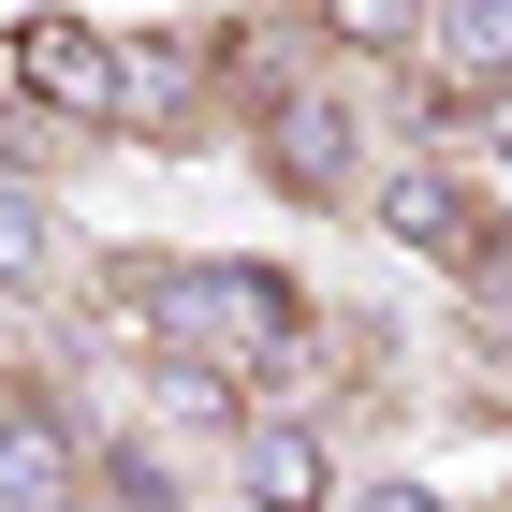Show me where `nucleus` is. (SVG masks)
Masks as SVG:
<instances>
[{
  "instance_id": "2",
  "label": "nucleus",
  "mask_w": 512,
  "mask_h": 512,
  "mask_svg": "<svg viewBox=\"0 0 512 512\" xmlns=\"http://www.w3.org/2000/svg\"><path fill=\"white\" fill-rule=\"evenodd\" d=\"M15 103H30V118H59L74 147H103V132H118V30H103V15H74V0L15 15Z\"/></svg>"
},
{
  "instance_id": "8",
  "label": "nucleus",
  "mask_w": 512,
  "mask_h": 512,
  "mask_svg": "<svg viewBox=\"0 0 512 512\" xmlns=\"http://www.w3.org/2000/svg\"><path fill=\"white\" fill-rule=\"evenodd\" d=\"M322 512H454V498H439L425 469H366V483H337Z\"/></svg>"
},
{
  "instance_id": "1",
  "label": "nucleus",
  "mask_w": 512,
  "mask_h": 512,
  "mask_svg": "<svg viewBox=\"0 0 512 512\" xmlns=\"http://www.w3.org/2000/svg\"><path fill=\"white\" fill-rule=\"evenodd\" d=\"M381 147H410V132H366L352 74H264L249 88V161H264V191L308 205V220H352L366 176H381Z\"/></svg>"
},
{
  "instance_id": "9",
  "label": "nucleus",
  "mask_w": 512,
  "mask_h": 512,
  "mask_svg": "<svg viewBox=\"0 0 512 512\" xmlns=\"http://www.w3.org/2000/svg\"><path fill=\"white\" fill-rule=\"evenodd\" d=\"M59 512H118V498H103V483H74V498H59Z\"/></svg>"
},
{
  "instance_id": "6",
  "label": "nucleus",
  "mask_w": 512,
  "mask_h": 512,
  "mask_svg": "<svg viewBox=\"0 0 512 512\" xmlns=\"http://www.w3.org/2000/svg\"><path fill=\"white\" fill-rule=\"evenodd\" d=\"M59 278H74V220L30 161H0V308H44Z\"/></svg>"
},
{
  "instance_id": "7",
  "label": "nucleus",
  "mask_w": 512,
  "mask_h": 512,
  "mask_svg": "<svg viewBox=\"0 0 512 512\" xmlns=\"http://www.w3.org/2000/svg\"><path fill=\"white\" fill-rule=\"evenodd\" d=\"M293 15H308L337 59H395V44L425 30V0H293Z\"/></svg>"
},
{
  "instance_id": "5",
  "label": "nucleus",
  "mask_w": 512,
  "mask_h": 512,
  "mask_svg": "<svg viewBox=\"0 0 512 512\" xmlns=\"http://www.w3.org/2000/svg\"><path fill=\"white\" fill-rule=\"evenodd\" d=\"M235 498L249 512H322V498H337L322 410H264V395H249V410H235Z\"/></svg>"
},
{
  "instance_id": "4",
  "label": "nucleus",
  "mask_w": 512,
  "mask_h": 512,
  "mask_svg": "<svg viewBox=\"0 0 512 512\" xmlns=\"http://www.w3.org/2000/svg\"><path fill=\"white\" fill-rule=\"evenodd\" d=\"M88 483V410L59 381H0V512H59Z\"/></svg>"
},
{
  "instance_id": "3",
  "label": "nucleus",
  "mask_w": 512,
  "mask_h": 512,
  "mask_svg": "<svg viewBox=\"0 0 512 512\" xmlns=\"http://www.w3.org/2000/svg\"><path fill=\"white\" fill-rule=\"evenodd\" d=\"M352 220H381V249H425V264L454 278V264L483 249V220H498V205H483L469 176L425 147V132H410V147H381V176H366V205H352Z\"/></svg>"
}]
</instances>
